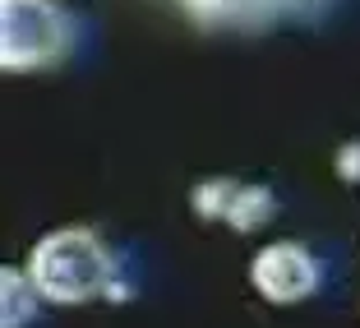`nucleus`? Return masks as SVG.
Here are the masks:
<instances>
[{"label": "nucleus", "mask_w": 360, "mask_h": 328, "mask_svg": "<svg viewBox=\"0 0 360 328\" xmlns=\"http://www.w3.org/2000/svg\"><path fill=\"white\" fill-rule=\"evenodd\" d=\"M28 277H32V291L42 301H56V305H84V301H97V296L125 301L116 259L88 227L46 232L28 254Z\"/></svg>", "instance_id": "f257e3e1"}, {"label": "nucleus", "mask_w": 360, "mask_h": 328, "mask_svg": "<svg viewBox=\"0 0 360 328\" xmlns=\"http://www.w3.org/2000/svg\"><path fill=\"white\" fill-rule=\"evenodd\" d=\"M319 259L305 250L300 241H277V245H264L255 254V264H250V282L264 301L273 305H296V301L314 296L319 291Z\"/></svg>", "instance_id": "7ed1b4c3"}, {"label": "nucleus", "mask_w": 360, "mask_h": 328, "mask_svg": "<svg viewBox=\"0 0 360 328\" xmlns=\"http://www.w3.org/2000/svg\"><path fill=\"white\" fill-rule=\"evenodd\" d=\"M236 190H240V180H226V176H217V180H203V185H194V190H190L194 217H203V222H217V217H222V222H226V213H231V199H236Z\"/></svg>", "instance_id": "39448f33"}, {"label": "nucleus", "mask_w": 360, "mask_h": 328, "mask_svg": "<svg viewBox=\"0 0 360 328\" xmlns=\"http://www.w3.org/2000/svg\"><path fill=\"white\" fill-rule=\"evenodd\" d=\"M75 42L70 14L56 0H0V70L32 75L60 65Z\"/></svg>", "instance_id": "f03ea898"}, {"label": "nucleus", "mask_w": 360, "mask_h": 328, "mask_svg": "<svg viewBox=\"0 0 360 328\" xmlns=\"http://www.w3.org/2000/svg\"><path fill=\"white\" fill-rule=\"evenodd\" d=\"M333 167H338V176L347 180V185H360V139H356V144H342Z\"/></svg>", "instance_id": "423d86ee"}, {"label": "nucleus", "mask_w": 360, "mask_h": 328, "mask_svg": "<svg viewBox=\"0 0 360 328\" xmlns=\"http://www.w3.org/2000/svg\"><path fill=\"white\" fill-rule=\"evenodd\" d=\"M273 213H277V194L268 190V185H240V190H236V199H231L226 222H231L236 232H259Z\"/></svg>", "instance_id": "20e7f679"}]
</instances>
